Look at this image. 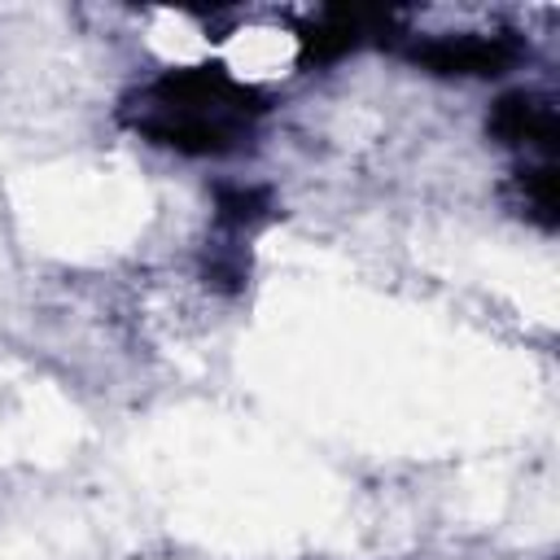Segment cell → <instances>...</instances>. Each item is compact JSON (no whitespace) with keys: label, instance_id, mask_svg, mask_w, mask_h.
Instances as JSON below:
<instances>
[{"label":"cell","instance_id":"6","mask_svg":"<svg viewBox=\"0 0 560 560\" xmlns=\"http://www.w3.org/2000/svg\"><path fill=\"white\" fill-rule=\"evenodd\" d=\"M516 188H521V201H525V214L538 223V228H556L560 223V179L551 166H529L516 175Z\"/></svg>","mask_w":560,"mask_h":560},{"label":"cell","instance_id":"4","mask_svg":"<svg viewBox=\"0 0 560 560\" xmlns=\"http://www.w3.org/2000/svg\"><path fill=\"white\" fill-rule=\"evenodd\" d=\"M486 131L499 144H538L542 153H556L560 140V122H556V105L547 96L534 92H508L490 105Z\"/></svg>","mask_w":560,"mask_h":560},{"label":"cell","instance_id":"2","mask_svg":"<svg viewBox=\"0 0 560 560\" xmlns=\"http://www.w3.org/2000/svg\"><path fill=\"white\" fill-rule=\"evenodd\" d=\"M525 44L512 35V31H494V35H481V31H459V35H424V39H411L402 48V57L429 74H442V79H494L503 70H512L521 61Z\"/></svg>","mask_w":560,"mask_h":560},{"label":"cell","instance_id":"3","mask_svg":"<svg viewBox=\"0 0 560 560\" xmlns=\"http://www.w3.org/2000/svg\"><path fill=\"white\" fill-rule=\"evenodd\" d=\"M402 26V13L394 9H363V4H332L324 9L319 18H311L298 35L302 44V61L311 66H324V61H341L346 52H354L359 44L376 39V44H389Z\"/></svg>","mask_w":560,"mask_h":560},{"label":"cell","instance_id":"5","mask_svg":"<svg viewBox=\"0 0 560 560\" xmlns=\"http://www.w3.org/2000/svg\"><path fill=\"white\" fill-rule=\"evenodd\" d=\"M214 210H219V223L241 232V228H254L271 214V197L267 188H245V184H219L214 188Z\"/></svg>","mask_w":560,"mask_h":560},{"label":"cell","instance_id":"1","mask_svg":"<svg viewBox=\"0 0 560 560\" xmlns=\"http://www.w3.org/2000/svg\"><path fill=\"white\" fill-rule=\"evenodd\" d=\"M262 114L267 96L223 66L166 70L122 105V122L136 136L188 158H223L241 149Z\"/></svg>","mask_w":560,"mask_h":560}]
</instances>
